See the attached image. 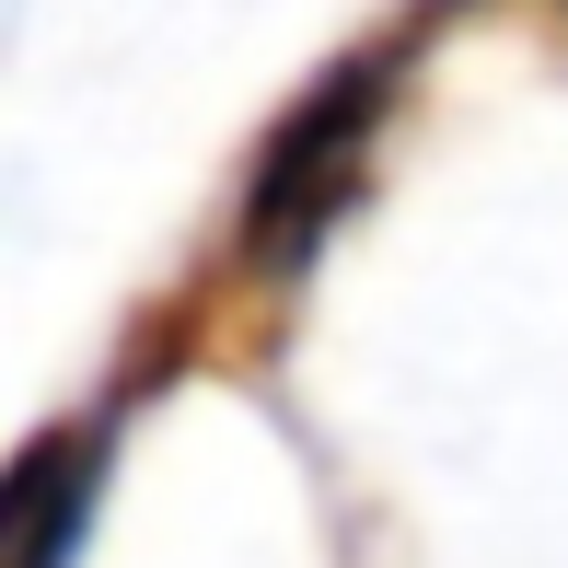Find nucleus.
<instances>
[{
    "instance_id": "1",
    "label": "nucleus",
    "mask_w": 568,
    "mask_h": 568,
    "mask_svg": "<svg viewBox=\"0 0 568 568\" xmlns=\"http://www.w3.org/2000/svg\"><path fill=\"white\" fill-rule=\"evenodd\" d=\"M406 47H418V36L337 59L291 116H278V140L255 151V186H244V255H255L267 278H291L302 255L325 244V221L359 197V163H372V128H383V105H395Z\"/></svg>"
},
{
    "instance_id": "2",
    "label": "nucleus",
    "mask_w": 568,
    "mask_h": 568,
    "mask_svg": "<svg viewBox=\"0 0 568 568\" xmlns=\"http://www.w3.org/2000/svg\"><path fill=\"white\" fill-rule=\"evenodd\" d=\"M93 499H105V418L23 442V464L0 476V568H70L93 534Z\"/></svg>"
}]
</instances>
